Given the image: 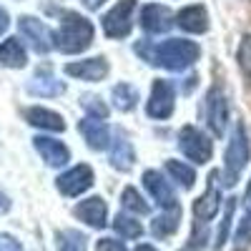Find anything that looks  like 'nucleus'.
I'll use <instances>...</instances> for the list:
<instances>
[{
  "label": "nucleus",
  "mask_w": 251,
  "mask_h": 251,
  "mask_svg": "<svg viewBox=\"0 0 251 251\" xmlns=\"http://www.w3.org/2000/svg\"><path fill=\"white\" fill-rule=\"evenodd\" d=\"M136 53L143 60H149L151 66H158V68H166V71H186L199 60L201 48L194 40L171 38L161 46H151L149 40H146V43L141 40V43H136Z\"/></svg>",
  "instance_id": "1"
},
{
  "label": "nucleus",
  "mask_w": 251,
  "mask_h": 251,
  "mask_svg": "<svg viewBox=\"0 0 251 251\" xmlns=\"http://www.w3.org/2000/svg\"><path fill=\"white\" fill-rule=\"evenodd\" d=\"M53 43L60 53H83L93 43V23L78 13H66L60 20V28L53 33Z\"/></svg>",
  "instance_id": "2"
},
{
  "label": "nucleus",
  "mask_w": 251,
  "mask_h": 251,
  "mask_svg": "<svg viewBox=\"0 0 251 251\" xmlns=\"http://www.w3.org/2000/svg\"><path fill=\"white\" fill-rule=\"evenodd\" d=\"M219 171L208 174V183L206 191L194 201V234H191V244L194 246H203L206 244V234H208V221H211L221 206V194H219Z\"/></svg>",
  "instance_id": "3"
},
{
  "label": "nucleus",
  "mask_w": 251,
  "mask_h": 251,
  "mask_svg": "<svg viewBox=\"0 0 251 251\" xmlns=\"http://www.w3.org/2000/svg\"><path fill=\"white\" fill-rule=\"evenodd\" d=\"M249 156H251V149H249V136H246V126L244 123H236L234 128V136L226 146V153H224V181L226 186H236L246 163H249Z\"/></svg>",
  "instance_id": "4"
},
{
  "label": "nucleus",
  "mask_w": 251,
  "mask_h": 251,
  "mask_svg": "<svg viewBox=\"0 0 251 251\" xmlns=\"http://www.w3.org/2000/svg\"><path fill=\"white\" fill-rule=\"evenodd\" d=\"M178 149L188 161L208 163L211 156H214V141L203 131H199L196 126H183V128L178 131Z\"/></svg>",
  "instance_id": "5"
},
{
  "label": "nucleus",
  "mask_w": 251,
  "mask_h": 251,
  "mask_svg": "<svg viewBox=\"0 0 251 251\" xmlns=\"http://www.w3.org/2000/svg\"><path fill=\"white\" fill-rule=\"evenodd\" d=\"M203 113H206V123H208V128H211V133L216 138H224L226 136V123H228V98L221 91V86L208 88Z\"/></svg>",
  "instance_id": "6"
},
{
  "label": "nucleus",
  "mask_w": 251,
  "mask_h": 251,
  "mask_svg": "<svg viewBox=\"0 0 251 251\" xmlns=\"http://www.w3.org/2000/svg\"><path fill=\"white\" fill-rule=\"evenodd\" d=\"M133 10H136V0H121V3H116L100 18L103 33L108 38H126L133 28Z\"/></svg>",
  "instance_id": "7"
},
{
  "label": "nucleus",
  "mask_w": 251,
  "mask_h": 251,
  "mask_svg": "<svg viewBox=\"0 0 251 251\" xmlns=\"http://www.w3.org/2000/svg\"><path fill=\"white\" fill-rule=\"evenodd\" d=\"M176 106V91H174V83L171 80H163L156 78L153 86H151V96L146 100V113L156 121H163L174 113Z\"/></svg>",
  "instance_id": "8"
},
{
  "label": "nucleus",
  "mask_w": 251,
  "mask_h": 251,
  "mask_svg": "<svg viewBox=\"0 0 251 251\" xmlns=\"http://www.w3.org/2000/svg\"><path fill=\"white\" fill-rule=\"evenodd\" d=\"M55 186H58V191L63 196H71V199L80 196L93 186V169L86 166V163H78V166H73V169H68L66 174H60L55 178Z\"/></svg>",
  "instance_id": "9"
},
{
  "label": "nucleus",
  "mask_w": 251,
  "mask_h": 251,
  "mask_svg": "<svg viewBox=\"0 0 251 251\" xmlns=\"http://www.w3.org/2000/svg\"><path fill=\"white\" fill-rule=\"evenodd\" d=\"M18 28H20V33L25 35L28 43L33 46L35 53L46 55L50 48H55V43H53V33L48 30L46 23H40L38 18H33V15H23V18L18 20Z\"/></svg>",
  "instance_id": "10"
},
{
  "label": "nucleus",
  "mask_w": 251,
  "mask_h": 251,
  "mask_svg": "<svg viewBox=\"0 0 251 251\" xmlns=\"http://www.w3.org/2000/svg\"><path fill=\"white\" fill-rule=\"evenodd\" d=\"M143 186H146V191L153 196V201L163 208V211H166V208L178 206L174 186L166 181V176L161 171H143Z\"/></svg>",
  "instance_id": "11"
},
{
  "label": "nucleus",
  "mask_w": 251,
  "mask_h": 251,
  "mask_svg": "<svg viewBox=\"0 0 251 251\" xmlns=\"http://www.w3.org/2000/svg\"><path fill=\"white\" fill-rule=\"evenodd\" d=\"M111 66L103 55H96V58H86V60H73L66 66V73L73 75V78H80V80H88V83H98L108 75Z\"/></svg>",
  "instance_id": "12"
},
{
  "label": "nucleus",
  "mask_w": 251,
  "mask_h": 251,
  "mask_svg": "<svg viewBox=\"0 0 251 251\" xmlns=\"http://www.w3.org/2000/svg\"><path fill=\"white\" fill-rule=\"evenodd\" d=\"M174 25V15L166 5H146L141 10V28L146 33H153V35H161V33H169Z\"/></svg>",
  "instance_id": "13"
},
{
  "label": "nucleus",
  "mask_w": 251,
  "mask_h": 251,
  "mask_svg": "<svg viewBox=\"0 0 251 251\" xmlns=\"http://www.w3.org/2000/svg\"><path fill=\"white\" fill-rule=\"evenodd\" d=\"M33 146L35 151L43 156V161L48 166H53V169H60V166H66L71 161V151L66 143H60L55 138H48V136H35L33 138Z\"/></svg>",
  "instance_id": "14"
},
{
  "label": "nucleus",
  "mask_w": 251,
  "mask_h": 251,
  "mask_svg": "<svg viewBox=\"0 0 251 251\" xmlns=\"http://www.w3.org/2000/svg\"><path fill=\"white\" fill-rule=\"evenodd\" d=\"M78 131L83 133V138H86V143L91 146L93 151H103V149L111 146V131H108V126L103 123L100 118L86 116L78 123Z\"/></svg>",
  "instance_id": "15"
},
{
  "label": "nucleus",
  "mask_w": 251,
  "mask_h": 251,
  "mask_svg": "<svg viewBox=\"0 0 251 251\" xmlns=\"http://www.w3.org/2000/svg\"><path fill=\"white\" fill-rule=\"evenodd\" d=\"M73 214L80 221H86L88 226H93V228H103L108 224V206H106V201H103L100 196H91L86 201H80L73 208Z\"/></svg>",
  "instance_id": "16"
},
{
  "label": "nucleus",
  "mask_w": 251,
  "mask_h": 251,
  "mask_svg": "<svg viewBox=\"0 0 251 251\" xmlns=\"http://www.w3.org/2000/svg\"><path fill=\"white\" fill-rule=\"evenodd\" d=\"M136 163V151H133V143L128 141L121 128L116 131V138L111 141V166L116 171H131Z\"/></svg>",
  "instance_id": "17"
},
{
  "label": "nucleus",
  "mask_w": 251,
  "mask_h": 251,
  "mask_svg": "<svg viewBox=\"0 0 251 251\" xmlns=\"http://www.w3.org/2000/svg\"><path fill=\"white\" fill-rule=\"evenodd\" d=\"M176 25L186 33H206L208 30V13L203 5H188V8H181L178 15H176Z\"/></svg>",
  "instance_id": "18"
},
{
  "label": "nucleus",
  "mask_w": 251,
  "mask_h": 251,
  "mask_svg": "<svg viewBox=\"0 0 251 251\" xmlns=\"http://www.w3.org/2000/svg\"><path fill=\"white\" fill-rule=\"evenodd\" d=\"M25 121L35 128H43V131H53V133H60L66 131V121H63L60 113L50 111V108H40V106H33L25 111Z\"/></svg>",
  "instance_id": "19"
},
{
  "label": "nucleus",
  "mask_w": 251,
  "mask_h": 251,
  "mask_svg": "<svg viewBox=\"0 0 251 251\" xmlns=\"http://www.w3.org/2000/svg\"><path fill=\"white\" fill-rule=\"evenodd\" d=\"M28 93L30 96H40V98H55V96H63L66 93V83L53 78L50 73H40L35 75L30 83H28Z\"/></svg>",
  "instance_id": "20"
},
{
  "label": "nucleus",
  "mask_w": 251,
  "mask_h": 251,
  "mask_svg": "<svg viewBox=\"0 0 251 251\" xmlns=\"http://www.w3.org/2000/svg\"><path fill=\"white\" fill-rule=\"evenodd\" d=\"M181 224V206H174V208H166L163 214H158L153 221H151V234L158 236V239H166V236H174L176 228Z\"/></svg>",
  "instance_id": "21"
},
{
  "label": "nucleus",
  "mask_w": 251,
  "mask_h": 251,
  "mask_svg": "<svg viewBox=\"0 0 251 251\" xmlns=\"http://www.w3.org/2000/svg\"><path fill=\"white\" fill-rule=\"evenodd\" d=\"M28 63V55H25V48L20 46L18 38H8L0 43V66L5 68H23Z\"/></svg>",
  "instance_id": "22"
},
{
  "label": "nucleus",
  "mask_w": 251,
  "mask_h": 251,
  "mask_svg": "<svg viewBox=\"0 0 251 251\" xmlns=\"http://www.w3.org/2000/svg\"><path fill=\"white\" fill-rule=\"evenodd\" d=\"M111 100H113V106L123 113H128L138 106V91L136 86H131V83H118V86L113 88L111 93Z\"/></svg>",
  "instance_id": "23"
},
{
  "label": "nucleus",
  "mask_w": 251,
  "mask_h": 251,
  "mask_svg": "<svg viewBox=\"0 0 251 251\" xmlns=\"http://www.w3.org/2000/svg\"><path fill=\"white\" fill-rule=\"evenodd\" d=\"M166 171H169V176L174 181H178L183 188H191L196 183V171L191 169V166H186L183 161H166Z\"/></svg>",
  "instance_id": "24"
},
{
  "label": "nucleus",
  "mask_w": 251,
  "mask_h": 251,
  "mask_svg": "<svg viewBox=\"0 0 251 251\" xmlns=\"http://www.w3.org/2000/svg\"><path fill=\"white\" fill-rule=\"evenodd\" d=\"M86 236L75 228H66V231H58V251H88L86 246Z\"/></svg>",
  "instance_id": "25"
},
{
  "label": "nucleus",
  "mask_w": 251,
  "mask_h": 251,
  "mask_svg": "<svg viewBox=\"0 0 251 251\" xmlns=\"http://www.w3.org/2000/svg\"><path fill=\"white\" fill-rule=\"evenodd\" d=\"M234 208H236V199H226V208H224V216H221V224H219V231H216V241H214V249H224L226 241H228V231H231V219H234Z\"/></svg>",
  "instance_id": "26"
},
{
  "label": "nucleus",
  "mask_w": 251,
  "mask_h": 251,
  "mask_svg": "<svg viewBox=\"0 0 251 251\" xmlns=\"http://www.w3.org/2000/svg\"><path fill=\"white\" fill-rule=\"evenodd\" d=\"M113 228H116V234H121V236H126V239H138V236L143 234L141 221H136L133 216L123 214V211L113 219Z\"/></svg>",
  "instance_id": "27"
},
{
  "label": "nucleus",
  "mask_w": 251,
  "mask_h": 251,
  "mask_svg": "<svg viewBox=\"0 0 251 251\" xmlns=\"http://www.w3.org/2000/svg\"><path fill=\"white\" fill-rule=\"evenodd\" d=\"M121 201H123V206L128 208V211H136V214H149V211H151V206L146 203V199L136 191L133 186H126V188H123Z\"/></svg>",
  "instance_id": "28"
},
{
  "label": "nucleus",
  "mask_w": 251,
  "mask_h": 251,
  "mask_svg": "<svg viewBox=\"0 0 251 251\" xmlns=\"http://www.w3.org/2000/svg\"><path fill=\"white\" fill-rule=\"evenodd\" d=\"M236 60H239V68L244 71V75L251 78V35H244V40L239 43Z\"/></svg>",
  "instance_id": "29"
},
{
  "label": "nucleus",
  "mask_w": 251,
  "mask_h": 251,
  "mask_svg": "<svg viewBox=\"0 0 251 251\" xmlns=\"http://www.w3.org/2000/svg\"><path fill=\"white\" fill-rule=\"evenodd\" d=\"M80 103H83V108H86L93 118H108V106H106V103H103L98 96H83L80 98Z\"/></svg>",
  "instance_id": "30"
},
{
  "label": "nucleus",
  "mask_w": 251,
  "mask_h": 251,
  "mask_svg": "<svg viewBox=\"0 0 251 251\" xmlns=\"http://www.w3.org/2000/svg\"><path fill=\"white\" fill-rule=\"evenodd\" d=\"M246 246H251V211L244 214L239 231H236V251H244Z\"/></svg>",
  "instance_id": "31"
},
{
  "label": "nucleus",
  "mask_w": 251,
  "mask_h": 251,
  "mask_svg": "<svg viewBox=\"0 0 251 251\" xmlns=\"http://www.w3.org/2000/svg\"><path fill=\"white\" fill-rule=\"evenodd\" d=\"M96 249L98 251H128V249H126V244L118 241V239H98L96 241Z\"/></svg>",
  "instance_id": "32"
},
{
  "label": "nucleus",
  "mask_w": 251,
  "mask_h": 251,
  "mask_svg": "<svg viewBox=\"0 0 251 251\" xmlns=\"http://www.w3.org/2000/svg\"><path fill=\"white\" fill-rule=\"evenodd\" d=\"M0 251H23L20 241L10 234H0Z\"/></svg>",
  "instance_id": "33"
},
{
  "label": "nucleus",
  "mask_w": 251,
  "mask_h": 251,
  "mask_svg": "<svg viewBox=\"0 0 251 251\" xmlns=\"http://www.w3.org/2000/svg\"><path fill=\"white\" fill-rule=\"evenodd\" d=\"M8 25H10V18H8L5 8H0V35H3V33L8 30Z\"/></svg>",
  "instance_id": "34"
},
{
  "label": "nucleus",
  "mask_w": 251,
  "mask_h": 251,
  "mask_svg": "<svg viewBox=\"0 0 251 251\" xmlns=\"http://www.w3.org/2000/svg\"><path fill=\"white\" fill-rule=\"evenodd\" d=\"M8 211H10V199H8L3 191H0V216L8 214Z\"/></svg>",
  "instance_id": "35"
},
{
  "label": "nucleus",
  "mask_w": 251,
  "mask_h": 251,
  "mask_svg": "<svg viewBox=\"0 0 251 251\" xmlns=\"http://www.w3.org/2000/svg\"><path fill=\"white\" fill-rule=\"evenodd\" d=\"M103 3H106V0H83V5H86L88 10H98Z\"/></svg>",
  "instance_id": "36"
},
{
  "label": "nucleus",
  "mask_w": 251,
  "mask_h": 251,
  "mask_svg": "<svg viewBox=\"0 0 251 251\" xmlns=\"http://www.w3.org/2000/svg\"><path fill=\"white\" fill-rule=\"evenodd\" d=\"M136 251H158V249L151 246V244H141V246H136Z\"/></svg>",
  "instance_id": "37"
},
{
  "label": "nucleus",
  "mask_w": 251,
  "mask_h": 251,
  "mask_svg": "<svg viewBox=\"0 0 251 251\" xmlns=\"http://www.w3.org/2000/svg\"><path fill=\"white\" fill-rule=\"evenodd\" d=\"M181 251H199V246H194V244H186Z\"/></svg>",
  "instance_id": "38"
},
{
  "label": "nucleus",
  "mask_w": 251,
  "mask_h": 251,
  "mask_svg": "<svg viewBox=\"0 0 251 251\" xmlns=\"http://www.w3.org/2000/svg\"><path fill=\"white\" fill-rule=\"evenodd\" d=\"M244 196H246V201H251V181H249V188H246V194H244Z\"/></svg>",
  "instance_id": "39"
}]
</instances>
